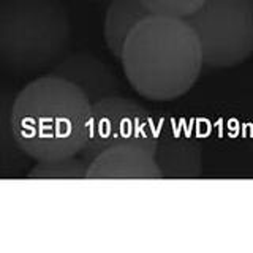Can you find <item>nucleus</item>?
Masks as SVG:
<instances>
[{"mask_svg": "<svg viewBox=\"0 0 253 253\" xmlns=\"http://www.w3.org/2000/svg\"><path fill=\"white\" fill-rule=\"evenodd\" d=\"M157 122L149 111L122 95L92 103L87 144L81 152L85 162H92L103 150L126 141H155Z\"/></svg>", "mask_w": 253, "mask_h": 253, "instance_id": "5", "label": "nucleus"}, {"mask_svg": "<svg viewBox=\"0 0 253 253\" xmlns=\"http://www.w3.org/2000/svg\"><path fill=\"white\" fill-rule=\"evenodd\" d=\"M92 103L55 75L26 84L8 106V124L21 150L34 162L81 155L89 138Z\"/></svg>", "mask_w": 253, "mask_h": 253, "instance_id": "1", "label": "nucleus"}, {"mask_svg": "<svg viewBox=\"0 0 253 253\" xmlns=\"http://www.w3.org/2000/svg\"><path fill=\"white\" fill-rule=\"evenodd\" d=\"M89 162L81 155L59 158V160L35 162L27 172V179H87Z\"/></svg>", "mask_w": 253, "mask_h": 253, "instance_id": "10", "label": "nucleus"}, {"mask_svg": "<svg viewBox=\"0 0 253 253\" xmlns=\"http://www.w3.org/2000/svg\"><path fill=\"white\" fill-rule=\"evenodd\" d=\"M150 14L141 0H111L103 19V40L111 55L121 59L131 32Z\"/></svg>", "mask_w": 253, "mask_h": 253, "instance_id": "9", "label": "nucleus"}, {"mask_svg": "<svg viewBox=\"0 0 253 253\" xmlns=\"http://www.w3.org/2000/svg\"><path fill=\"white\" fill-rule=\"evenodd\" d=\"M185 21L198 37L204 67L231 68L253 55V0H206Z\"/></svg>", "mask_w": 253, "mask_h": 253, "instance_id": "4", "label": "nucleus"}, {"mask_svg": "<svg viewBox=\"0 0 253 253\" xmlns=\"http://www.w3.org/2000/svg\"><path fill=\"white\" fill-rule=\"evenodd\" d=\"M51 75L76 85L90 103L121 95L122 92V84L114 71L92 52L67 54L52 67Z\"/></svg>", "mask_w": 253, "mask_h": 253, "instance_id": "8", "label": "nucleus"}, {"mask_svg": "<svg viewBox=\"0 0 253 253\" xmlns=\"http://www.w3.org/2000/svg\"><path fill=\"white\" fill-rule=\"evenodd\" d=\"M71 22L62 0H2L0 59L13 75H35L65 57Z\"/></svg>", "mask_w": 253, "mask_h": 253, "instance_id": "3", "label": "nucleus"}, {"mask_svg": "<svg viewBox=\"0 0 253 253\" xmlns=\"http://www.w3.org/2000/svg\"><path fill=\"white\" fill-rule=\"evenodd\" d=\"M87 179H163L155 141L134 139L108 147L89 163Z\"/></svg>", "mask_w": 253, "mask_h": 253, "instance_id": "7", "label": "nucleus"}, {"mask_svg": "<svg viewBox=\"0 0 253 253\" xmlns=\"http://www.w3.org/2000/svg\"><path fill=\"white\" fill-rule=\"evenodd\" d=\"M152 14L187 19L206 0H141Z\"/></svg>", "mask_w": 253, "mask_h": 253, "instance_id": "11", "label": "nucleus"}, {"mask_svg": "<svg viewBox=\"0 0 253 253\" xmlns=\"http://www.w3.org/2000/svg\"><path fill=\"white\" fill-rule=\"evenodd\" d=\"M155 160L163 179H198L203 172V144L185 121L162 117L155 131Z\"/></svg>", "mask_w": 253, "mask_h": 253, "instance_id": "6", "label": "nucleus"}, {"mask_svg": "<svg viewBox=\"0 0 253 253\" xmlns=\"http://www.w3.org/2000/svg\"><path fill=\"white\" fill-rule=\"evenodd\" d=\"M131 89L150 101L190 92L204 67L198 37L185 19L150 14L131 32L121 55Z\"/></svg>", "mask_w": 253, "mask_h": 253, "instance_id": "2", "label": "nucleus"}]
</instances>
